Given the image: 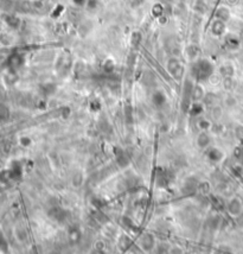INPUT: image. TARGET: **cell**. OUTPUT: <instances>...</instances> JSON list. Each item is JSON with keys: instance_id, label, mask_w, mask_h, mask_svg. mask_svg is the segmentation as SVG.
<instances>
[{"instance_id": "cell-17", "label": "cell", "mask_w": 243, "mask_h": 254, "mask_svg": "<svg viewBox=\"0 0 243 254\" xmlns=\"http://www.w3.org/2000/svg\"><path fill=\"white\" fill-rule=\"evenodd\" d=\"M188 54L190 55V57H195L198 54V49L196 47H190L189 50H188Z\"/></svg>"}, {"instance_id": "cell-9", "label": "cell", "mask_w": 243, "mask_h": 254, "mask_svg": "<svg viewBox=\"0 0 243 254\" xmlns=\"http://www.w3.org/2000/svg\"><path fill=\"white\" fill-rule=\"evenodd\" d=\"M216 16L221 20H225V19H228V17H229V13H228V10H227V8H224V7H221V8H218V11H217Z\"/></svg>"}, {"instance_id": "cell-11", "label": "cell", "mask_w": 243, "mask_h": 254, "mask_svg": "<svg viewBox=\"0 0 243 254\" xmlns=\"http://www.w3.org/2000/svg\"><path fill=\"white\" fill-rule=\"evenodd\" d=\"M103 70H104L107 74L112 73V71L114 70V62H113L112 60L106 61V62H104V64H103Z\"/></svg>"}, {"instance_id": "cell-4", "label": "cell", "mask_w": 243, "mask_h": 254, "mask_svg": "<svg viewBox=\"0 0 243 254\" xmlns=\"http://www.w3.org/2000/svg\"><path fill=\"white\" fill-rule=\"evenodd\" d=\"M224 23L222 20H216L214 24H212V32L215 34H222L224 32Z\"/></svg>"}, {"instance_id": "cell-20", "label": "cell", "mask_w": 243, "mask_h": 254, "mask_svg": "<svg viewBox=\"0 0 243 254\" xmlns=\"http://www.w3.org/2000/svg\"><path fill=\"white\" fill-rule=\"evenodd\" d=\"M69 115H70V109H69V108L63 109V118H68Z\"/></svg>"}, {"instance_id": "cell-7", "label": "cell", "mask_w": 243, "mask_h": 254, "mask_svg": "<svg viewBox=\"0 0 243 254\" xmlns=\"http://www.w3.org/2000/svg\"><path fill=\"white\" fill-rule=\"evenodd\" d=\"M208 156H209V158L211 159V161H219L221 159V157H222V153L218 151V150H216V148H211L209 151V153H208Z\"/></svg>"}, {"instance_id": "cell-16", "label": "cell", "mask_w": 243, "mask_h": 254, "mask_svg": "<svg viewBox=\"0 0 243 254\" xmlns=\"http://www.w3.org/2000/svg\"><path fill=\"white\" fill-rule=\"evenodd\" d=\"M140 39H141V36H140V34L134 32L133 36H132V43H133V45H138V44H139V40H140Z\"/></svg>"}, {"instance_id": "cell-15", "label": "cell", "mask_w": 243, "mask_h": 254, "mask_svg": "<svg viewBox=\"0 0 243 254\" xmlns=\"http://www.w3.org/2000/svg\"><path fill=\"white\" fill-rule=\"evenodd\" d=\"M198 126L202 129H208V128H210V122L208 120H205V119H201L199 122H198Z\"/></svg>"}, {"instance_id": "cell-12", "label": "cell", "mask_w": 243, "mask_h": 254, "mask_svg": "<svg viewBox=\"0 0 243 254\" xmlns=\"http://www.w3.org/2000/svg\"><path fill=\"white\" fill-rule=\"evenodd\" d=\"M202 112H203V107H202V105H199V103H195V105L191 107V111H190L191 115H193V116L201 114Z\"/></svg>"}, {"instance_id": "cell-3", "label": "cell", "mask_w": 243, "mask_h": 254, "mask_svg": "<svg viewBox=\"0 0 243 254\" xmlns=\"http://www.w3.org/2000/svg\"><path fill=\"white\" fill-rule=\"evenodd\" d=\"M153 243H154V239L151 234H145L141 239V246L144 249L148 251L153 247Z\"/></svg>"}, {"instance_id": "cell-1", "label": "cell", "mask_w": 243, "mask_h": 254, "mask_svg": "<svg viewBox=\"0 0 243 254\" xmlns=\"http://www.w3.org/2000/svg\"><path fill=\"white\" fill-rule=\"evenodd\" d=\"M193 74L198 80H205L212 74V66L208 61H199L193 67Z\"/></svg>"}, {"instance_id": "cell-6", "label": "cell", "mask_w": 243, "mask_h": 254, "mask_svg": "<svg viewBox=\"0 0 243 254\" xmlns=\"http://www.w3.org/2000/svg\"><path fill=\"white\" fill-rule=\"evenodd\" d=\"M192 98H193L195 101L201 100V99L204 98V90L202 89V87L197 86V87L193 88V90H192Z\"/></svg>"}, {"instance_id": "cell-8", "label": "cell", "mask_w": 243, "mask_h": 254, "mask_svg": "<svg viewBox=\"0 0 243 254\" xmlns=\"http://www.w3.org/2000/svg\"><path fill=\"white\" fill-rule=\"evenodd\" d=\"M198 145L201 147H205L208 144H209V137L206 135L205 133H202L198 135Z\"/></svg>"}, {"instance_id": "cell-18", "label": "cell", "mask_w": 243, "mask_h": 254, "mask_svg": "<svg viewBox=\"0 0 243 254\" xmlns=\"http://www.w3.org/2000/svg\"><path fill=\"white\" fill-rule=\"evenodd\" d=\"M221 113H222L221 108H219V107H214V109H212V112H211V115H212L214 118H219V115H221Z\"/></svg>"}, {"instance_id": "cell-14", "label": "cell", "mask_w": 243, "mask_h": 254, "mask_svg": "<svg viewBox=\"0 0 243 254\" xmlns=\"http://www.w3.org/2000/svg\"><path fill=\"white\" fill-rule=\"evenodd\" d=\"M198 189H199V191L202 193V194H206V193H209V189H210V187H209V184L208 183H201L199 185H198Z\"/></svg>"}, {"instance_id": "cell-2", "label": "cell", "mask_w": 243, "mask_h": 254, "mask_svg": "<svg viewBox=\"0 0 243 254\" xmlns=\"http://www.w3.org/2000/svg\"><path fill=\"white\" fill-rule=\"evenodd\" d=\"M169 70L176 79H179L182 76L183 68L180 66V63H179V61L176 60V58H171L169 61Z\"/></svg>"}, {"instance_id": "cell-19", "label": "cell", "mask_w": 243, "mask_h": 254, "mask_svg": "<svg viewBox=\"0 0 243 254\" xmlns=\"http://www.w3.org/2000/svg\"><path fill=\"white\" fill-rule=\"evenodd\" d=\"M153 12H154L155 16H160V14H161V12H162L161 6H160V5H155L154 8H153Z\"/></svg>"}, {"instance_id": "cell-10", "label": "cell", "mask_w": 243, "mask_h": 254, "mask_svg": "<svg viewBox=\"0 0 243 254\" xmlns=\"http://www.w3.org/2000/svg\"><path fill=\"white\" fill-rule=\"evenodd\" d=\"M81 239V232L78 229H71L70 230V240L73 242H77Z\"/></svg>"}, {"instance_id": "cell-21", "label": "cell", "mask_w": 243, "mask_h": 254, "mask_svg": "<svg viewBox=\"0 0 243 254\" xmlns=\"http://www.w3.org/2000/svg\"><path fill=\"white\" fill-rule=\"evenodd\" d=\"M21 144H23L24 146H27V144H30V139H27V138H23V139H21Z\"/></svg>"}, {"instance_id": "cell-5", "label": "cell", "mask_w": 243, "mask_h": 254, "mask_svg": "<svg viewBox=\"0 0 243 254\" xmlns=\"http://www.w3.org/2000/svg\"><path fill=\"white\" fill-rule=\"evenodd\" d=\"M152 101H153V103L157 105V106H161L162 103L165 102V95L162 93H160V92H157V93H154V95H153Z\"/></svg>"}, {"instance_id": "cell-22", "label": "cell", "mask_w": 243, "mask_h": 254, "mask_svg": "<svg viewBox=\"0 0 243 254\" xmlns=\"http://www.w3.org/2000/svg\"><path fill=\"white\" fill-rule=\"evenodd\" d=\"M74 1L77 4V5H82V4L84 2V0H74Z\"/></svg>"}, {"instance_id": "cell-13", "label": "cell", "mask_w": 243, "mask_h": 254, "mask_svg": "<svg viewBox=\"0 0 243 254\" xmlns=\"http://www.w3.org/2000/svg\"><path fill=\"white\" fill-rule=\"evenodd\" d=\"M229 210L230 213H232V214H238V211H240V203H238V201H232L230 203Z\"/></svg>"}]
</instances>
